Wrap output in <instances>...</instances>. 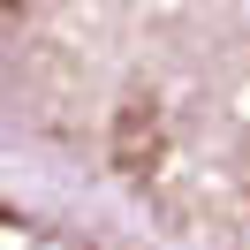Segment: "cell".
I'll use <instances>...</instances> for the list:
<instances>
[{"instance_id": "cell-1", "label": "cell", "mask_w": 250, "mask_h": 250, "mask_svg": "<svg viewBox=\"0 0 250 250\" xmlns=\"http://www.w3.org/2000/svg\"><path fill=\"white\" fill-rule=\"evenodd\" d=\"M0 174L137 250H250V0H0Z\"/></svg>"}, {"instance_id": "cell-2", "label": "cell", "mask_w": 250, "mask_h": 250, "mask_svg": "<svg viewBox=\"0 0 250 250\" xmlns=\"http://www.w3.org/2000/svg\"><path fill=\"white\" fill-rule=\"evenodd\" d=\"M0 250H137V243H122L114 228L83 220L76 205L0 174Z\"/></svg>"}]
</instances>
